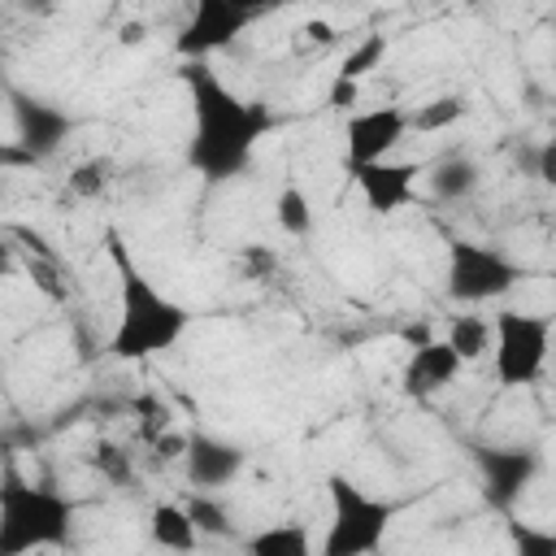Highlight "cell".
<instances>
[{
  "instance_id": "6da1fadb",
  "label": "cell",
  "mask_w": 556,
  "mask_h": 556,
  "mask_svg": "<svg viewBox=\"0 0 556 556\" xmlns=\"http://www.w3.org/2000/svg\"><path fill=\"white\" fill-rule=\"evenodd\" d=\"M182 83H187V96H191L187 165L208 182L239 178L252 165L261 139L274 130L269 104L265 100H243L208 65H182Z\"/></svg>"
},
{
  "instance_id": "7a4b0ae2",
  "label": "cell",
  "mask_w": 556,
  "mask_h": 556,
  "mask_svg": "<svg viewBox=\"0 0 556 556\" xmlns=\"http://www.w3.org/2000/svg\"><path fill=\"white\" fill-rule=\"evenodd\" d=\"M104 243H109V261H113V269H117V304H122L117 330H113V339H109V352H113L117 361H148V356L174 348V343L187 334L191 313H187L178 300H169V295L135 265V256H130V248H126V239H122L117 230H109Z\"/></svg>"
},
{
  "instance_id": "3957f363",
  "label": "cell",
  "mask_w": 556,
  "mask_h": 556,
  "mask_svg": "<svg viewBox=\"0 0 556 556\" xmlns=\"http://www.w3.org/2000/svg\"><path fill=\"white\" fill-rule=\"evenodd\" d=\"M74 534V504L13 469L0 473V556H30L65 547Z\"/></svg>"
},
{
  "instance_id": "277c9868",
  "label": "cell",
  "mask_w": 556,
  "mask_h": 556,
  "mask_svg": "<svg viewBox=\"0 0 556 556\" xmlns=\"http://www.w3.org/2000/svg\"><path fill=\"white\" fill-rule=\"evenodd\" d=\"M326 495H330V521H326L321 556H378L387 543L395 504L382 495H369L348 473H330Z\"/></svg>"
},
{
  "instance_id": "5b68a950",
  "label": "cell",
  "mask_w": 556,
  "mask_h": 556,
  "mask_svg": "<svg viewBox=\"0 0 556 556\" xmlns=\"http://www.w3.org/2000/svg\"><path fill=\"white\" fill-rule=\"evenodd\" d=\"M552 348V317L547 313H521L500 308L491 321V361L500 387H530L543 378Z\"/></svg>"
},
{
  "instance_id": "8992f818",
  "label": "cell",
  "mask_w": 556,
  "mask_h": 556,
  "mask_svg": "<svg viewBox=\"0 0 556 556\" xmlns=\"http://www.w3.org/2000/svg\"><path fill=\"white\" fill-rule=\"evenodd\" d=\"M521 269L486 243L473 239H452L447 243V295L460 304H482V300H500L517 287Z\"/></svg>"
},
{
  "instance_id": "52a82bcc",
  "label": "cell",
  "mask_w": 556,
  "mask_h": 556,
  "mask_svg": "<svg viewBox=\"0 0 556 556\" xmlns=\"http://www.w3.org/2000/svg\"><path fill=\"white\" fill-rule=\"evenodd\" d=\"M256 17V9L239 4V0H200L191 22L182 26V35L174 39V52L187 61V65H208L213 52L230 48L235 35Z\"/></svg>"
},
{
  "instance_id": "ba28073f",
  "label": "cell",
  "mask_w": 556,
  "mask_h": 556,
  "mask_svg": "<svg viewBox=\"0 0 556 556\" xmlns=\"http://www.w3.org/2000/svg\"><path fill=\"white\" fill-rule=\"evenodd\" d=\"M404 135H408V113L400 104L352 113L348 126H343V161H348V169L387 161V152H395Z\"/></svg>"
},
{
  "instance_id": "9c48e42d",
  "label": "cell",
  "mask_w": 556,
  "mask_h": 556,
  "mask_svg": "<svg viewBox=\"0 0 556 556\" xmlns=\"http://www.w3.org/2000/svg\"><path fill=\"white\" fill-rule=\"evenodd\" d=\"M473 465L482 473V500L500 513H513L539 473V452L534 447H478Z\"/></svg>"
},
{
  "instance_id": "30bf717a",
  "label": "cell",
  "mask_w": 556,
  "mask_h": 556,
  "mask_svg": "<svg viewBox=\"0 0 556 556\" xmlns=\"http://www.w3.org/2000/svg\"><path fill=\"white\" fill-rule=\"evenodd\" d=\"M13 117H17V148L35 161H48L74 130V117L48 100H35V96H13Z\"/></svg>"
},
{
  "instance_id": "8fae6325",
  "label": "cell",
  "mask_w": 556,
  "mask_h": 556,
  "mask_svg": "<svg viewBox=\"0 0 556 556\" xmlns=\"http://www.w3.org/2000/svg\"><path fill=\"white\" fill-rule=\"evenodd\" d=\"M348 174L361 187L365 204L387 217V213H395V208H404L413 200L421 169L413 161H378V165H361V169H348Z\"/></svg>"
},
{
  "instance_id": "7c38bea8",
  "label": "cell",
  "mask_w": 556,
  "mask_h": 556,
  "mask_svg": "<svg viewBox=\"0 0 556 556\" xmlns=\"http://www.w3.org/2000/svg\"><path fill=\"white\" fill-rule=\"evenodd\" d=\"M456 374H460V356H456L443 339H430V343L413 348V356H408L400 382H404V391H408L413 400H426V395H439L443 387H452Z\"/></svg>"
},
{
  "instance_id": "4fadbf2b",
  "label": "cell",
  "mask_w": 556,
  "mask_h": 556,
  "mask_svg": "<svg viewBox=\"0 0 556 556\" xmlns=\"http://www.w3.org/2000/svg\"><path fill=\"white\" fill-rule=\"evenodd\" d=\"M182 465H187V478H191L195 486H208V491H213V486H226V482L248 465V456H243V447H235V443H226V439L191 434Z\"/></svg>"
},
{
  "instance_id": "5bb4252c",
  "label": "cell",
  "mask_w": 556,
  "mask_h": 556,
  "mask_svg": "<svg viewBox=\"0 0 556 556\" xmlns=\"http://www.w3.org/2000/svg\"><path fill=\"white\" fill-rule=\"evenodd\" d=\"M243 552L248 556H313V539L304 521H278V526L248 534Z\"/></svg>"
},
{
  "instance_id": "9a60e30c",
  "label": "cell",
  "mask_w": 556,
  "mask_h": 556,
  "mask_svg": "<svg viewBox=\"0 0 556 556\" xmlns=\"http://www.w3.org/2000/svg\"><path fill=\"white\" fill-rule=\"evenodd\" d=\"M148 530H152V543L165 547V552H191L195 539H200V530L191 526V517H187L182 504H156Z\"/></svg>"
},
{
  "instance_id": "2e32d148",
  "label": "cell",
  "mask_w": 556,
  "mask_h": 556,
  "mask_svg": "<svg viewBox=\"0 0 556 556\" xmlns=\"http://www.w3.org/2000/svg\"><path fill=\"white\" fill-rule=\"evenodd\" d=\"M478 161L473 156H465V152H452V156H443L439 165H434V174H430V187H434V195L439 200H465L473 187H478Z\"/></svg>"
},
{
  "instance_id": "e0dca14e",
  "label": "cell",
  "mask_w": 556,
  "mask_h": 556,
  "mask_svg": "<svg viewBox=\"0 0 556 556\" xmlns=\"http://www.w3.org/2000/svg\"><path fill=\"white\" fill-rule=\"evenodd\" d=\"M443 343L460 356V365H465V361H478V356H486V348H491V321L478 317V313H456V317L447 321V339H443Z\"/></svg>"
},
{
  "instance_id": "ac0fdd59",
  "label": "cell",
  "mask_w": 556,
  "mask_h": 556,
  "mask_svg": "<svg viewBox=\"0 0 556 556\" xmlns=\"http://www.w3.org/2000/svg\"><path fill=\"white\" fill-rule=\"evenodd\" d=\"M109 182H113V161L109 156H87V161H78L70 169V195H78V200L104 195Z\"/></svg>"
},
{
  "instance_id": "d6986e66",
  "label": "cell",
  "mask_w": 556,
  "mask_h": 556,
  "mask_svg": "<svg viewBox=\"0 0 556 556\" xmlns=\"http://www.w3.org/2000/svg\"><path fill=\"white\" fill-rule=\"evenodd\" d=\"M274 217H278V230L282 235H308L313 230V208H308V195L300 187H282L278 191Z\"/></svg>"
},
{
  "instance_id": "ffe728a7",
  "label": "cell",
  "mask_w": 556,
  "mask_h": 556,
  "mask_svg": "<svg viewBox=\"0 0 556 556\" xmlns=\"http://www.w3.org/2000/svg\"><path fill=\"white\" fill-rule=\"evenodd\" d=\"M382 56H387V35H365L356 48H348V56H343V65H339V78L361 83L369 70H378Z\"/></svg>"
},
{
  "instance_id": "44dd1931",
  "label": "cell",
  "mask_w": 556,
  "mask_h": 556,
  "mask_svg": "<svg viewBox=\"0 0 556 556\" xmlns=\"http://www.w3.org/2000/svg\"><path fill=\"white\" fill-rule=\"evenodd\" d=\"M465 100L460 96H439V100H430V104H421L413 117H408V126H417V130H447L452 122H460L465 117Z\"/></svg>"
},
{
  "instance_id": "7402d4cb",
  "label": "cell",
  "mask_w": 556,
  "mask_h": 556,
  "mask_svg": "<svg viewBox=\"0 0 556 556\" xmlns=\"http://www.w3.org/2000/svg\"><path fill=\"white\" fill-rule=\"evenodd\" d=\"M182 508H187V517H191V526H195V530H204V534H217V539L235 534V526H230V513H226L217 500H208V495H191Z\"/></svg>"
},
{
  "instance_id": "603a6c76",
  "label": "cell",
  "mask_w": 556,
  "mask_h": 556,
  "mask_svg": "<svg viewBox=\"0 0 556 556\" xmlns=\"http://www.w3.org/2000/svg\"><path fill=\"white\" fill-rule=\"evenodd\" d=\"M508 539L517 556H556V534L530 521H508Z\"/></svg>"
},
{
  "instance_id": "cb8c5ba5",
  "label": "cell",
  "mask_w": 556,
  "mask_h": 556,
  "mask_svg": "<svg viewBox=\"0 0 556 556\" xmlns=\"http://www.w3.org/2000/svg\"><path fill=\"white\" fill-rule=\"evenodd\" d=\"M87 460H91V469H96V473H104L109 482H117V486H122V482H130V456H126L117 443H96Z\"/></svg>"
},
{
  "instance_id": "d4e9b609",
  "label": "cell",
  "mask_w": 556,
  "mask_h": 556,
  "mask_svg": "<svg viewBox=\"0 0 556 556\" xmlns=\"http://www.w3.org/2000/svg\"><path fill=\"white\" fill-rule=\"evenodd\" d=\"M235 265H239V274H243V278L261 282V278H269V274L278 269V252H274V248H265V243H248V248L235 256Z\"/></svg>"
},
{
  "instance_id": "484cf974",
  "label": "cell",
  "mask_w": 556,
  "mask_h": 556,
  "mask_svg": "<svg viewBox=\"0 0 556 556\" xmlns=\"http://www.w3.org/2000/svg\"><path fill=\"white\" fill-rule=\"evenodd\" d=\"M356 100H361V83H348V78L334 74V78H330V91H326V104L339 109V113H352Z\"/></svg>"
},
{
  "instance_id": "4316f807",
  "label": "cell",
  "mask_w": 556,
  "mask_h": 556,
  "mask_svg": "<svg viewBox=\"0 0 556 556\" xmlns=\"http://www.w3.org/2000/svg\"><path fill=\"white\" fill-rule=\"evenodd\" d=\"M187 443H191V434H182V430H165V434L152 439L161 465H165V460H182V456H187Z\"/></svg>"
},
{
  "instance_id": "83f0119b",
  "label": "cell",
  "mask_w": 556,
  "mask_h": 556,
  "mask_svg": "<svg viewBox=\"0 0 556 556\" xmlns=\"http://www.w3.org/2000/svg\"><path fill=\"white\" fill-rule=\"evenodd\" d=\"M539 178L543 182L556 178V143H543V152H539Z\"/></svg>"
},
{
  "instance_id": "f1b7e54d",
  "label": "cell",
  "mask_w": 556,
  "mask_h": 556,
  "mask_svg": "<svg viewBox=\"0 0 556 556\" xmlns=\"http://www.w3.org/2000/svg\"><path fill=\"white\" fill-rule=\"evenodd\" d=\"M304 39H317V48H326V43H334V30L326 26V22H308L304 30H300Z\"/></svg>"
},
{
  "instance_id": "f546056e",
  "label": "cell",
  "mask_w": 556,
  "mask_h": 556,
  "mask_svg": "<svg viewBox=\"0 0 556 556\" xmlns=\"http://www.w3.org/2000/svg\"><path fill=\"white\" fill-rule=\"evenodd\" d=\"M9 165H30V156L17 143H0V169H9Z\"/></svg>"
},
{
  "instance_id": "4dcf8cb0",
  "label": "cell",
  "mask_w": 556,
  "mask_h": 556,
  "mask_svg": "<svg viewBox=\"0 0 556 556\" xmlns=\"http://www.w3.org/2000/svg\"><path fill=\"white\" fill-rule=\"evenodd\" d=\"M404 339L421 348V343H430V330H426V326H408V330H404Z\"/></svg>"
},
{
  "instance_id": "1f68e13d",
  "label": "cell",
  "mask_w": 556,
  "mask_h": 556,
  "mask_svg": "<svg viewBox=\"0 0 556 556\" xmlns=\"http://www.w3.org/2000/svg\"><path fill=\"white\" fill-rule=\"evenodd\" d=\"M4 274H13V248L0 239V278H4Z\"/></svg>"
},
{
  "instance_id": "d6a6232c",
  "label": "cell",
  "mask_w": 556,
  "mask_h": 556,
  "mask_svg": "<svg viewBox=\"0 0 556 556\" xmlns=\"http://www.w3.org/2000/svg\"><path fill=\"white\" fill-rule=\"evenodd\" d=\"M143 39H148L143 26H126V35H122V43H143Z\"/></svg>"
}]
</instances>
